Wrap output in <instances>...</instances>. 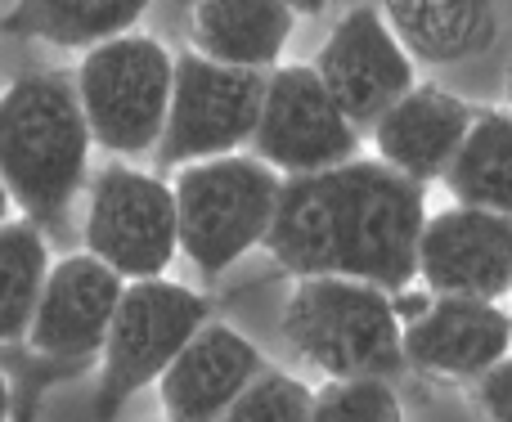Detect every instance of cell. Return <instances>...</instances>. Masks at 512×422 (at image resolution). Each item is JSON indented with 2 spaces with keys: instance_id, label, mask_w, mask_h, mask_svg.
<instances>
[{
  "instance_id": "1",
  "label": "cell",
  "mask_w": 512,
  "mask_h": 422,
  "mask_svg": "<svg viewBox=\"0 0 512 422\" xmlns=\"http://www.w3.org/2000/svg\"><path fill=\"white\" fill-rule=\"evenodd\" d=\"M427 194L378 158H351L310 176H283L265 252L292 279L333 274L382 292L414 283Z\"/></svg>"
},
{
  "instance_id": "2",
  "label": "cell",
  "mask_w": 512,
  "mask_h": 422,
  "mask_svg": "<svg viewBox=\"0 0 512 422\" xmlns=\"http://www.w3.org/2000/svg\"><path fill=\"white\" fill-rule=\"evenodd\" d=\"M90 126L72 77L27 72L0 95V185L32 225L68 220L77 194L90 185Z\"/></svg>"
},
{
  "instance_id": "3",
  "label": "cell",
  "mask_w": 512,
  "mask_h": 422,
  "mask_svg": "<svg viewBox=\"0 0 512 422\" xmlns=\"http://www.w3.org/2000/svg\"><path fill=\"white\" fill-rule=\"evenodd\" d=\"M283 342L324 378H396L405 373L400 319L391 292L360 279L310 274L283 301Z\"/></svg>"
},
{
  "instance_id": "4",
  "label": "cell",
  "mask_w": 512,
  "mask_h": 422,
  "mask_svg": "<svg viewBox=\"0 0 512 422\" xmlns=\"http://www.w3.org/2000/svg\"><path fill=\"white\" fill-rule=\"evenodd\" d=\"M279 189L283 176L252 153H225L176 167L171 194H176L180 252L189 256V265L203 279H221L225 270H234L270 234Z\"/></svg>"
},
{
  "instance_id": "5",
  "label": "cell",
  "mask_w": 512,
  "mask_h": 422,
  "mask_svg": "<svg viewBox=\"0 0 512 422\" xmlns=\"http://www.w3.org/2000/svg\"><path fill=\"white\" fill-rule=\"evenodd\" d=\"M176 54L144 32H126L95 45L77 63V99L90 140L117 158L153 153L167 126Z\"/></svg>"
},
{
  "instance_id": "6",
  "label": "cell",
  "mask_w": 512,
  "mask_h": 422,
  "mask_svg": "<svg viewBox=\"0 0 512 422\" xmlns=\"http://www.w3.org/2000/svg\"><path fill=\"white\" fill-rule=\"evenodd\" d=\"M207 319H212V301L185 283H171L167 274L126 283L99 351V422H113L135 391L153 387Z\"/></svg>"
},
{
  "instance_id": "7",
  "label": "cell",
  "mask_w": 512,
  "mask_h": 422,
  "mask_svg": "<svg viewBox=\"0 0 512 422\" xmlns=\"http://www.w3.org/2000/svg\"><path fill=\"white\" fill-rule=\"evenodd\" d=\"M81 238H86V252L113 274H122L126 283L162 279L180 256L171 180L126 167V162H113L99 176H90Z\"/></svg>"
},
{
  "instance_id": "8",
  "label": "cell",
  "mask_w": 512,
  "mask_h": 422,
  "mask_svg": "<svg viewBox=\"0 0 512 422\" xmlns=\"http://www.w3.org/2000/svg\"><path fill=\"white\" fill-rule=\"evenodd\" d=\"M261 95H265V72L225 68V63H212L194 50L176 54L158 162L176 171L189 167V162L243 153L256 131Z\"/></svg>"
},
{
  "instance_id": "9",
  "label": "cell",
  "mask_w": 512,
  "mask_h": 422,
  "mask_svg": "<svg viewBox=\"0 0 512 422\" xmlns=\"http://www.w3.org/2000/svg\"><path fill=\"white\" fill-rule=\"evenodd\" d=\"M248 153L279 176H310L360 153V131L333 104L310 63H279L265 72V95L256 113Z\"/></svg>"
},
{
  "instance_id": "10",
  "label": "cell",
  "mask_w": 512,
  "mask_h": 422,
  "mask_svg": "<svg viewBox=\"0 0 512 422\" xmlns=\"http://www.w3.org/2000/svg\"><path fill=\"white\" fill-rule=\"evenodd\" d=\"M315 77L333 95L355 131H369L400 95L418 86V72L409 50L396 41L378 5H351L324 36L319 54L310 59Z\"/></svg>"
},
{
  "instance_id": "11",
  "label": "cell",
  "mask_w": 512,
  "mask_h": 422,
  "mask_svg": "<svg viewBox=\"0 0 512 422\" xmlns=\"http://www.w3.org/2000/svg\"><path fill=\"white\" fill-rule=\"evenodd\" d=\"M414 279L436 297L499 301L512 292V216L450 203L427 211Z\"/></svg>"
},
{
  "instance_id": "12",
  "label": "cell",
  "mask_w": 512,
  "mask_h": 422,
  "mask_svg": "<svg viewBox=\"0 0 512 422\" xmlns=\"http://www.w3.org/2000/svg\"><path fill=\"white\" fill-rule=\"evenodd\" d=\"M126 279L113 274L90 252H68L50 261V274L41 283V297L32 310V328L23 342L41 360H95L104 351L113 310L122 301Z\"/></svg>"
},
{
  "instance_id": "13",
  "label": "cell",
  "mask_w": 512,
  "mask_h": 422,
  "mask_svg": "<svg viewBox=\"0 0 512 422\" xmlns=\"http://www.w3.org/2000/svg\"><path fill=\"white\" fill-rule=\"evenodd\" d=\"M405 369L436 382H477L512 351V315L499 301L436 297L423 319L400 328Z\"/></svg>"
},
{
  "instance_id": "14",
  "label": "cell",
  "mask_w": 512,
  "mask_h": 422,
  "mask_svg": "<svg viewBox=\"0 0 512 422\" xmlns=\"http://www.w3.org/2000/svg\"><path fill=\"white\" fill-rule=\"evenodd\" d=\"M265 369L261 351L239 333V328L207 319L180 355L162 369L158 405L167 422H221V414L234 405L243 387Z\"/></svg>"
},
{
  "instance_id": "15",
  "label": "cell",
  "mask_w": 512,
  "mask_h": 422,
  "mask_svg": "<svg viewBox=\"0 0 512 422\" xmlns=\"http://www.w3.org/2000/svg\"><path fill=\"white\" fill-rule=\"evenodd\" d=\"M472 117H477V108L468 99H459L454 90L436 86V81H418L409 95H400L369 126L373 158L387 162L400 176L418 180V185H432V180L445 176Z\"/></svg>"
},
{
  "instance_id": "16",
  "label": "cell",
  "mask_w": 512,
  "mask_h": 422,
  "mask_svg": "<svg viewBox=\"0 0 512 422\" xmlns=\"http://www.w3.org/2000/svg\"><path fill=\"white\" fill-rule=\"evenodd\" d=\"M297 14L279 0H194L189 5V50L225 68L270 72L283 63Z\"/></svg>"
},
{
  "instance_id": "17",
  "label": "cell",
  "mask_w": 512,
  "mask_h": 422,
  "mask_svg": "<svg viewBox=\"0 0 512 422\" xmlns=\"http://www.w3.org/2000/svg\"><path fill=\"white\" fill-rule=\"evenodd\" d=\"M378 14L414 63H468L499 36L495 0H378Z\"/></svg>"
},
{
  "instance_id": "18",
  "label": "cell",
  "mask_w": 512,
  "mask_h": 422,
  "mask_svg": "<svg viewBox=\"0 0 512 422\" xmlns=\"http://www.w3.org/2000/svg\"><path fill=\"white\" fill-rule=\"evenodd\" d=\"M445 194L459 207L499 211L512 216V113L504 108H477L463 144L454 149L441 176Z\"/></svg>"
},
{
  "instance_id": "19",
  "label": "cell",
  "mask_w": 512,
  "mask_h": 422,
  "mask_svg": "<svg viewBox=\"0 0 512 422\" xmlns=\"http://www.w3.org/2000/svg\"><path fill=\"white\" fill-rule=\"evenodd\" d=\"M149 0H14L5 27L59 50H95L113 36L135 32Z\"/></svg>"
},
{
  "instance_id": "20",
  "label": "cell",
  "mask_w": 512,
  "mask_h": 422,
  "mask_svg": "<svg viewBox=\"0 0 512 422\" xmlns=\"http://www.w3.org/2000/svg\"><path fill=\"white\" fill-rule=\"evenodd\" d=\"M45 274H50V243L41 225L9 216L0 225V346L27 337Z\"/></svg>"
},
{
  "instance_id": "21",
  "label": "cell",
  "mask_w": 512,
  "mask_h": 422,
  "mask_svg": "<svg viewBox=\"0 0 512 422\" xmlns=\"http://www.w3.org/2000/svg\"><path fill=\"white\" fill-rule=\"evenodd\" d=\"M310 422H405L387 378H328L310 400Z\"/></svg>"
},
{
  "instance_id": "22",
  "label": "cell",
  "mask_w": 512,
  "mask_h": 422,
  "mask_svg": "<svg viewBox=\"0 0 512 422\" xmlns=\"http://www.w3.org/2000/svg\"><path fill=\"white\" fill-rule=\"evenodd\" d=\"M310 400H315V391L306 382H297L292 373L261 369L234 396V405L221 414V422H310Z\"/></svg>"
},
{
  "instance_id": "23",
  "label": "cell",
  "mask_w": 512,
  "mask_h": 422,
  "mask_svg": "<svg viewBox=\"0 0 512 422\" xmlns=\"http://www.w3.org/2000/svg\"><path fill=\"white\" fill-rule=\"evenodd\" d=\"M472 405L486 422H512V351L472 382Z\"/></svg>"
},
{
  "instance_id": "24",
  "label": "cell",
  "mask_w": 512,
  "mask_h": 422,
  "mask_svg": "<svg viewBox=\"0 0 512 422\" xmlns=\"http://www.w3.org/2000/svg\"><path fill=\"white\" fill-rule=\"evenodd\" d=\"M279 5H288L292 14H324L328 0H279Z\"/></svg>"
},
{
  "instance_id": "25",
  "label": "cell",
  "mask_w": 512,
  "mask_h": 422,
  "mask_svg": "<svg viewBox=\"0 0 512 422\" xmlns=\"http://www.w3.org/2000/svg\"><path fill=\"white\" fill-rule=\"evenodd\" d=\"M0 422H9V382H5V373H0Z\"/></svg>"
},
{
  "instance_id": "26",
  "label": "cell",
  "mask_w": 512,
  "mask_h": 422,
  "mask_svg": "<svg viewBox=\"0 0 512 422\" xmlns=\"http://www.w3.org/2000/svg\"><path fill=\"white\" fill-rule=\"evenodd\" d=\"M9 207H14V203H9V194H5V185H0V225H5V220H9Z\"/></svg>"
},
{
  "instance_id": "27",
  "label": "cell",
  "mask_w": 512,
  "mask_h": 422,
  "mask_svg": "<svg viewBox=\"0 0 512 422\" xmlns=\"http://www.w3.org/2000/svg\"><path fill=\"white\" fill-rule=\"evenodd\" d=\"M504 104H508V113H512V68H508V81H504Z\"/></svg>"
}]
</instances>
